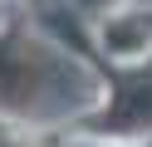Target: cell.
Masks as SVG:
<instances>
[{
    "label": "cell",
    "mask_w": 152,
    "mask_h": 147,
    "mask_svg": "<svg viewBox=\"0 0 152 147\" xmlns=\"http://www.w3.org/2000/svg\"><path fill=\"white\" fill-rule=\"evenodd\" d=\"M0 147H34L25 132H10V137H0Z\"/></svg>",
    "instance_id": "1"
}]
</instances>
